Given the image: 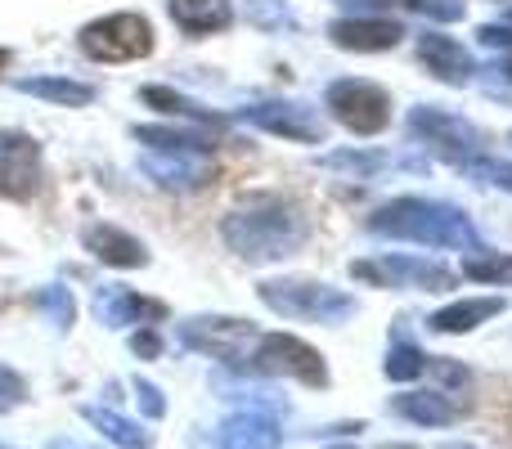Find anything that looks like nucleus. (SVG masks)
Segmentation results:
<instances>
[{
    "mask_svg": "<svg viewBox=\"0 0 512 449\" xmlns=\"http://www.w3.org/2000/svg\"><path fill=\"white\" fill-rule=\"evenodd\" d=\"M221 234L243 261H283V256H292L306 243L310 225H306V212H297L292 203L256 194L239 212L225 216Z\"/></svg>",
    "mask_w": 512,
    "mask_h": 449,
    "instance_id": "obj_1",
    "label": "nucleus"
},
{
    "mask_svg": "<svg viewBox=\"0 0 512 449\" xmlns=\"http://www.w3.org/2000/svg\"><path fill=\"white\" fill-rule=\"evenodd\" d=\"M369 229L382 238L423 243V247H472V252L481 247L468 216L450 203H432V198H396V203L378 207Z\"/></svg>",
    "mask_w": 512,
    "mask_h": 449,
    "instance_id": "obj_2",
    "label": "nucleus"
},
{
    "mask_svg": "<svg viewBox=\"0 0 512 449\" xmlns=\"http://www.w3.org/2000/svg\"><path fill=\"white\" fill-rule=\"evenodd\" d=\"M261 301L274 315L310 319V324H342L346 315H355V297H346L342 288H324V283H306V279L261 283Z\"/></svg>",
    "mask_w": 512,
    "mask_h": 449,
    "instance_id": "obj_3",
    "label": "nucleus"
},
{
    "mask_svg": "<svg viewBox=\"0 0 512 449\" xmlns=\"http://www.w3.org/2000/svg\"><path fill=\"white\" fill-rule=\"evenodd\" d=\"M324 104L351 135H378V131H387V122H391V95L378 81H364V77L333 81V86L324 90Z\"/></svg>",
    "mask_w": 512,
    "mask_h": 449,
    "instance_id": "obj_4",
    "label": "nucleus"
},
{
    "mask_svg": "<svg viewBox=\"0 0 512 449\" xmlns=\"http://www.w3.org/2000/svg\"><path fill=\"white\" fill-rule=\"evenodd\" d=\"M153 50V23L140 14H108L81 27V54L99 63H131Z\"/></svg>",
    "mask_w": 512,
    "mask_h": 449,
    "instance_id": "obj_5",
    "label": "nucleus"
},
{
    "mask_svg": "<svg viewBox=\"0 0 512 449\" xmlns=\"http://www.w3.org/2000/svg\"><path fill=\"white\" fill-rule=\"evenodd\" d=\"M351 279L373 283V288H423V292H445L459 283L450 265H436L427 256H382V261H355Z\"/></svg>",
    "mask_w": 512,
    "mask_h": 449,
    "instance_id": "obj_6",
    "label": "nucleus"
},
{
    "mask_svg": "<svg viewBox=\"0 0 512 449\" xmlns=\"http://www.w3.org/2000/svg\"><path fill=\"white\" fill-rule=\"evenodd\" d=\"M252 369L256 373H288V378L310 382V387H328V369H324V360H319V351L292 333L256 337Z\"/></svg>",
    "mask_w": 512,
    "mask_h": 449,
    "instance_id": "obj_7",
    "label": "nucleus"
},
{
    "mask_svg": "<svg viewBox=\"0 0 512 449\" xmlns=\"http://www.w3.org/2000/svg\"><path fill=\"white\" fill-rule=\"evenodd\" d=\"M409 131H414L427 149L450 158L454 167H468L481 153V135L472 131L463 117H450V113H441V108H414V113H409Z\"/></svg>",
    "mask_w": 512,
    "mask_h": 449,
    "instance_id": "obj_8",
    "label": "nucleus"
},
{
    "mask_svg": "<svg viewBox=\"0 0 512 449\" xmlns=\"http://www.w3.org/2000/svg\"><path fill=\"white\" fill-rule=\"evenodd\" d=\"M41 144L32 135L0 131V198H32L41 189Z\"/></svg>",
    "mask_w": 512,
    "mask_h": 449,
    "instance_id": "obj_9",
    "label": "nucleus"
},
{
    "mask_svg": "<svg viewBox=\"0 0 512 449\" xmlns=\"http://www.w3.org/2000/svg\"><path fill=\"white\" fill-rule=\"evenodd\" d=\"M180 333H185L189 346H198L203 355H216V360H225V364H239L243 342H256V328L248 319H216V315L189 319Z\"/></svg>",
    "mask_w": 512,
    "mask_h": 449,
    "instance_id": "obj_10",
    "label": "nucleus"
},
{
    "mask_svg": "<svg viewBox=\"0 0 512 449\" xmlns=\"http://www.w3.org/2000/svg\"><path fill=\"white\" fill-rule=\"evenodd\" d=\"M252 126H261V131L270 135H283V140H297V144H324V126H319L315 113H306L301 104H256L248 108Z\"/></svg>",
    "mask_w": 512,
    "mask_h": 449,
    "instance_id": "obj_11",
    "label": "nucleus"
},
{
    "mask_svg": "<svg viewBox=\"0 0 512 449\" xmlns=\"http://www.w3.org/2000/svg\"><path fill=\"white\" fill-rule=\"evenodd\" d=\"M328 36H333V45H342V50L378 54V50H391V45H400L405 27L391 23V18L364 14V18H342V23H333V27H328Z\"/></svg>",
    "mask_w": 512,
    "mask_h": 449,
    "instance_id": "obj_12",
    "label": "nucleus"
},
{
    "mask_svg": "<svg viewBox=\"0 0 512 449\" xmlns=\"http://www.w3.org/2000/svg\"><path fill=\"white\" fill-rule=\"evenodd\" d=\"M95 315L104 319L108 328H122V324H149V319H162L167 306H158V301L140 297V292H131V288L104 283V288L95 292Z\"/></svg>",
    "mask_w": 512,
    "mask_h": 449,
    "instance_id": "obj_13",
    "label": "nucleus"
},
{
    "mask_svg": "<svg viewBox=\"0 0 512 449\" xmlns=\"http://www.w3.org/2000/svg\"><path fill=\"white\" fill-rule=\"evenodd\" d=\"M86 247L104 265H117V270H140V265H149V252H144L140 238H131L126 229H117L108 221L86 225Z\"/></svg>",
    "mask_w": 512,
    "mask_h": 449,
    "instance_id": "obj_14",
    "label": "nucleus"
},
{
    "mask_svg": "<svg viewBox=\"0 0 512 449\" xmlns=\"http://www.w3.org/2000/svg\"><path fill=\"white\" fill-rule=\"evenodd\" d=\"M418 59H423V68L432 72V77H441V81H468V72H472V54L463 50L459 41H450V36H441V32H423L418 36Z\"/></svg>",
    "mask_w": 512,
    "mask_h": 449,
    "instance_id": "obj_15",
    "label": "nucleus"
},
{
    "mask_svg": "<svg viewBox=\"0 0 512 449\" xmlns=\"http://www.w3.org/2000/svg\"><path fill=\"white\" fill-rule=\"evenodd\" d=\"M167 14L185 36H212L234 23L230 0H167Z\"/></svg>",
    "mask_w": 512,
    "mask_h": 449,
    "instance_id": "obj_16",
    "label": "nucleus"
},
{
    "mask_svg": "<svg viewBox=\"0 0 512 449\" xmlns=\"http://www.w3.org/2000/svg\"><path fill=\"white\" fill-rule=\"evenodd\" d=\"M283 436H279V423L265 414H234L221 423V436H216V449H279Z\"/></svg>",
    "mask_w": 512,
    "mask_h": 449,
    "instance_id": "obj_17",
    "label": "nucleus"
},
{
    "mask_svg": "<svg viewBox=\"0 0 512 449\" xmlns=\"http://www.w3.org/2000/svg\"><path fill=\"white\" fill-rule=\"evenodd\" d=\"M391 409L418 427H450V423H459V414H463V405H454L445 391H409V396L391 400Z\"/></svg>",
    "mask_w": 512,
    "mask_h": 449,
    "instance_id": "obj_18",
    "label": "nucleus"
},
{
    "mask_svg": "<svg viewBox=\"0 0 512 449\" xmlns=\"http://www.w3.org/2000/svg\"><path fill=\"white\" fill-rule=\"evenodd\" d=\"M499 310H504V297H472V301H454V306L436 310V315L427 319V328H432V333H472L477 324L495 319Z\"/></svg>",
    "mask_w": 512,
    "mask_h": 449,
    "instance_id": "obj_19",
    "label": "nucleus"
},
{
    "mask_svg": "<svg viewBox=\"0 0 512 449\" xmlns=\"http://www.w3.org/2000/svg\"><path fill=\"white\" fill-rule=\"evenodd\" d=\"M144 171L158 176V185H171V189L207 185V176H212V171L198 162V153H162V158H144Z\"/></svg>",
    "mask_w": 512,
    "mask_h": 449,
    "instance_id": "obj_20",
    "label": "nucleus"
},
{
    "mask_svg": "<svg viewBox=\"0 0 512 449\" xmlns=\"http://www.w3.org/2000/svg\"><path fill=\"white\" fill-rule=\"evenodd\" d=\"M81 414H86L90 427H99L108 441L122 445V449H149V445H153V432H149V427H144V423H131V418L113 414V409H104V405H86Z\"/></svg>",
    "mask_w": 512,
    "mask_h": 449,
    "instance_id": "obj_21",
    "label": "nucleus"
},
{
    "mask_svg": "<svg viewBox=\"0 0 512 449\" xmlns=\"http://www.w3.org/2000/svg\"><path fill=\"white\" fill-rule=\"evenodd\" d=\"M135 140L153 144L162 153H212L216 140L203 131H171V126H135Z\"/></svg>",
    "mask_w": 512,
    "mask_h": 449,
    "instance_id": "obj_22",
    "label": "nucleus"
},
{
    "mask_svg": "<svg viewBox=\"0 0 512 449\" xmlns=\"http://www.w3.org/2000/svg\"><path fill=\"white\" fill-rule=\"evenodd\" d=\"M23 95H36V99H50V104H63V108H81L95 99V90L81 86V81H68V77H27L18 81Z\"/></svg>",
    "mask_w": 512,
    "mask_h": 449,
    "instance_id": "obj_23",
    "label": "nucleus"
},
{
    "mask_svg": "<svg viewBox=\"0 0 512 449\" xmlns=\"http://www.w3.org/2000/svg\"><path fill=\"white\" fill-rule=\"evenodd\" d=\"M140 99L144 104H153L158 113H167V117H189V122H221V117L212 113V108H203V104H194L189 95H180V90H171V86H144L140 90Z\"/></svg>",
    "mask_w": 512,
    "mask_h": 449,
    "instance_id": "obj_24",
    "label": "nucleus"
},
{
    "mask_svg": "<svg viewBox=\"0 0 512 449\" xmlns=\"http://www.w3.org/2000/svg\"><path fill=\"white\" fill-rule=\"evenodd\" d=\"M463 274H468V279H481V283H512V256L477 247V252L463 256Z\"/></svg>",
    "mask_w": 512,
    "mask_h": 449,
    "instance_id": "obj_25",
    "label": "nucleus"
},
{
    "mask_svg": "<svg viewBox=\"0 0 512 449\" xmlns=\"http://www.w3.org/2000/svg\"><path fill=\"white\" fill-rule=\"evenodd\" d=\"M427 360H432V355H423L418 346L396 342L387 351V364H382V373H387L391 382H414V378H423V373H427Z\"/></svg>",
    "mask_w": 512,
    "mask_h": 449,
    "instance_id": "obj_26",
    "label": "nucleus"
},
{
    "mask_svg": "<svg viewBox=\"0 0 512 449\" xmlns=\"http://www.w3.org/2000/svg\"><path fill=\"white\" fill-rule=\"evenodd\" d=\"M23 400H27V382L18 378L14 369H5V364H0V414H9V409L23 405Z\"/></svg>",
    "mask_w": 512,
    "mask_h": 449,
    "instance_id": "obj_27",
    "label": "nucleus"
},
{
    "mask_svg": "<svg viewBox=\"0 0 512 449\" xmlns=\"http://www.w3.org/2000/svg\"><path fill=\"white\" fill-rule=\"evenodd\" d=\"M427 373H436V378H441L445 387H454V391H463L472 382V373L463 369V364H454V360H427Z\"/></svg>",
    "mask_w": 512,
    "mask_h": 449,
    "instance_id": "obj_28",
    "label": "nucleus"
},
{
    "mask_svg": "<svg viewBox=\"0 0 512 449\" xmlns=\"http://www.w3.org/2000/svg\"><path fill=\"white\" fill-rule=\"evenodd\" d=\"M41 306L50 310L54 319H59V328H72V315H77V310H72L68 288H54V292H45V297H41Z\"/></svg>",
    "mask_w": 512,
    "mask_h": 449,
    "instance_id": "obj_29",
    "label": "nucleus"
},
{
    "mask_svg": "<svg viewBox=\"0 0 512 449\" xmlns=\"http://www.w3.org/2000/svg\"><path fill=\"white\" fill-rule=\"evenodd\" d=\"M131 387H135V396H140V409H144V414H149V418H162V414H167V400H162V391L153 387V382L135 378Z\"/></svg>",
    "mask_w": 512,
    "mask_h": 449,
    "instance_id": "obj_30",
    "label": "nucleus"
},
{
    "mask_svg": "<svg viewBox=\"0 0 512 449\" xmlns=\"http://www.w3.org/2000/svg\"><path fill=\"white\" fill-rule=\"evenodd\" d=\"M131 351L140 355V360H158V355H162V337L153 333V328H140V333H131Z\"/></svg>",
    "mask_w": 512,
    "mask_h": 449,
    "instance_id": "obj_31",
    "label": "nucleus"
},
{
    "mask_svg": "<svg viewBox=\"0 0 512 449\" xmlns=\"http://www.w3.org/2000/svg\"><path fill=\"white\" fill-rule=\"evenodd\" d=\"M481 41L486 45H512V27H481Z\"/></svg>",
    "mask_w": 512,
    "mask_h": 449,
    "instance_id": "obj_32",
    "label": "nucleus"
},
{
    "mask_svg": "<svg viewBox=\"0 0 512 449\" xmlns=\"http://www.w3.org/2000/svg\"><path fill=\"white\" fill-rule=\"evenodd\" d=\"M445 449H477V445H468V441H450Z\"/></svg>",
    "mask_w": 512,
    "mask_h": 449,
    "instance_id": "obj_33",
    "label": "nucleus"
},
{
    "mask_svg": "<svg viewBox=\"0 0 512 449\" xmlns=\"http://www.w3.org/2000/svg\"><path fill=\"white\" fill-rule=\"evenodd\" d=\"M504 77H508V81H512V59H508V63H504Z\"/></svg>",
    "mask_w": 512,
    "mask_h": 449,
    "instance_id": "obj_34",
    "label": "nucleus"
},
{
    "mask_svg": "<svg viewBox=\"0 0 512 449\" xmlns=\"http://www.w3.org/2000/svg\"><path fill=\"white\" fill-rule=\"evenodd\" d=\"M382 449H414V445H382Z\"/></svg>",
    "mask_w": 512,
    "mask_h": 449,
    "instance_id": "obj_35",
    "label": "nucleus"
},
{
    "mask_svg": "<svg viewBox=\"0 0 512 449\" xmlns=\"http://www.w3.org/2000/svg\"><path fill=\"white\" fill-rule=\"evenodd\" d=\"M5 63H9V54H5V50H0V68H5Z\"/></svg>",
    "mask_w": 512,
    "mask_h": 449,
    "instance_id": "obj_36",
    "label": "nucleus"
},
{
    "mask_svg": "<svg viewBox=\"0 0 512 449\" xmlns=\"http://www.w3.org/2000/svg\"><path fill=\"white\" fill-rule=\"evenodd\" d=\"M328 449H351V445H328Z\"/></svg>",
    "mask_w": 512,
    "mask_h": 449,
    "instance_id": "obj_37",
    "label": "nucleus"
}]
</instances>
